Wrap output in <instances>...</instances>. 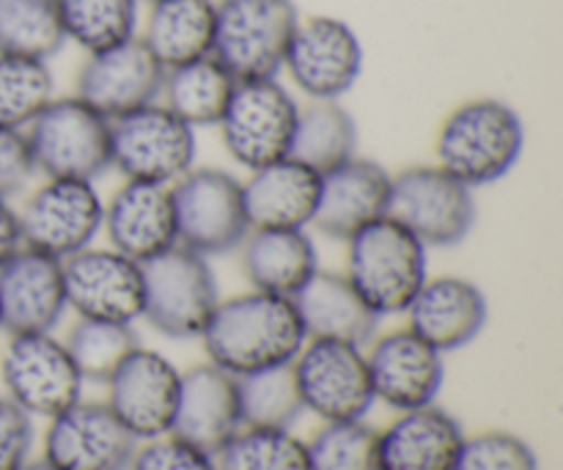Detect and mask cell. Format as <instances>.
<instances>
[{"label": "cell", "instance_id": "cell-37", "mask_svg": "<svg viewBox=\"0 0 563 470\" xmlns=\"http://www.w3.org/2000/svg\"><path fill=\"white\" fill-rule=\"evenodd\" d=\"M218 470H308L306 440L291 429L242 427L214 451Z\"/></svg>", "mask_w": 563, "mask_h": 470}, {"label": "cell", "instance_id": "cell-39", "mask_svg": "<svg viewBox=\"0 0 563 470\" xmlns=\"http://www.w3.org/2000/svg\"><path fill=\"white\" fill-rule=\"evenodd\" d=\"M456 470H539L537 451L522 438L500 429L465 435Z\"/></svg>", "mask_w": 563, "mask_h": 470}, {"label": "cell", "instance_id": "cell-28", "mask_svg": "<svg viewBox=\"0 0 563 470\" xmlns=\"http://www.w3.org/2000/svg\"><path fill=\"white\" fill-rule=\"evenodd\" d=\"M236 251L253 289L269 295L295 297L319 270L308 229H251Z\"/></svg>", "mask_w": 563, "mask_h": 470}, {"label": "cell", "instance_id": "cell-25", "mask_svg": "<svg viewBox=\"0 0 563 470\" xmlns=\"http://www.w3.org/2000/svg\"><path fill=\"white\" fill-rule=\"evenodd\" d=\"M319 185L322 174L295 157L253 168L242 182L247 223L251 229H308L317 215Z\"/></svg>", "mask_w": 563, "mask_h": 470}, {"label": "cell", "instance_id": "cell-18", "mask_svg": "<svg viewBox=\"0 0 563 470\" xmlns=\"http://www.w3.org/2000/svg\"><path fill=\"white\" fill-rule=\"evenodd\" d=\"M179 383L181 372L163 352L137 347L104 383L108 385L104 402L141 444L170 433L176 402H179Z\"/></svg>", "mask_w": 563, "mask_h": 470}, {"label": "cell", "instance_id": "cell-6", "mask_svg": "<svg viewBox=\"0 0 563 470\" xmlns=\"http://www.w3.org/2000/svg\"><path fill=\"white\" fill-rule=\"evenodd\" d=\"M297 20L295 0H218L212 55L234 80L278 77Z\"/></svg>", "mask_w": 563, "mask_h": 470}, {"label": "cell", "instance_id": "cell-8", "mask_svg": "<svg viewBox=\"0 0 563 470\" xmlns=\"http://www.w3.org/2000/svg\"><path fill=\"white\" fill-rule=\"evenodd\" d=\"M22 135L44 176L93 182L110 168V119L75 94L55 97Z\"/></svg>", "mask_w": 563, "mask_h": 470}, {"label": "cell", "instance_id": "cell-21", "mask_svg": "<svg viewBox=\"0 0 563 470\" xmlns=\"http://www.w3.org/2000/svg\"><path fill=\"white\" fill-rule=\"evenodd\" d=\"M102 231L113 251L141 264L179 245L170 185L124 179L104 201Z\"/></svg>", "mask_w": 563, "mask_h": 470}, {"label": "cell", "instance_id": "cell-4", "mask_svg": "<svg viewBox=\"0 0 563 470\" xmlns=\"http://www.w3.org/2000/svg\"><path fill=\"white\" fill-rule=\"evenodd\" d=\"M300 102L278 77L236 80L218 121L220 141L234 163L253 171L289 157Z\"/></svg>", "mask_w": 563, "mask_h": 470}, {"label": "cell", "instance_id": "cell-23", "mask_svg": "<svg viewBox=\"0 0 563 470\" xmlns=\"http://www.w3.org/2000/svg\"><path fill=\"white\" fill-rule=\"evenodd\" d=\"M390 174L372 157L352 154L322 174L313 223L333 240H350L363 226L388 215Z\"/></svg>", "mask_w": 563, "mask_h": 470}, {"label": "cell", "instance_id": "cell-9", "mask_svg": "<svg viewBox=\"0 0 563 470\" xmlns=\"http://www.w3.org/2000/svg\"><path fill=\"white\" fill-rule=\"evenodd\" d=\"M179 245L201 256H223L240 248L247 223L242 182L223 168L192 165L170 185Z\"/></svg>", "mask_w": 563, "mask_h": 470}, {"label": "cell", "instance_id": "cell-38", "mask_svg": "<svg viewBox=\"0 0 563 470\" xmlns=\"http://www.w3.org/2000/svg\"><path fill=\"white\" fill-rule=\"evenodd\" d=\"M306 449L308 470H379V433L366 418L324 422Z\"/></svg>", "mask_w": 563, "mask_h": 470}, {"label": "cell", "instance_id": "cell-3", "mask_svg": "<svg viewBox=\"0 0 563 470\" xmlns=\"http://www.w3.org/2000/svg\"><path fill=\"white\" fill-rule=\"evenodd\" d=\"M427 256L429 248L385 215L346 240L344 275L379 319L396 317L429 278Z\"/></svg>", "mask_w": 563, "mask_h": 470}, {"label": "cell", "instance_id": "cell-30", "mask_svg": "<svg viewBox=\"0 0 563 470\" xmlns=\"http://www.w3.org/2000/svg\"><path fill=\"white\" fill-rule=\"evenodd\" d=\"M234 86V75L214 55H203L165 69L157 102H163L192 130L218 127Z\"/></svg>", "mask_w": 563, "mask_h": 470}, {"label": "cell", "instance_id": "cell-33", "mask_svg": "<svg viewBox=\"0 0 563 470\" xmlns=\"http://www.w3.org/2000/svg\"><path fill=\"white\" fill-rule=\"evenodd\" d=\"M55 99L49 61L27 55H0V130L25 127Z\"/></svg>", "mask_w": 563, "mask_h": 470}, {"label": "cell", "instance_id": "cell-13", "mask_svg": "<svg viewBox=\"0 0 563 470\" xmlns=\"http://www.w3.org/2000/svg\"><path fill=\"white\" fill-rule=\"evenodd\" d=\"M0 378L5 396L31 418H53L60 411L82 400L86 380L77 372L69 350L53 334H16L9 336Z\"/></svg>", "mask_w": 563, "mask_h": 470}, {"label": "cell", "instance_id": "cell-19", "mask_svg": "<svg viewBox=\"0 0 563 470\" xmlns=\"http://www.w3.org/2000/svg\"><path fill=\"white\" fill-rule=\"evenodd\" d=\"M374 402L396 413L434 405L445 380L443 352L412 334L410 328L390 330L372 341L366 352Z\"/></svg>", "mask_w": 563, "mask_h": 470}, {"label": "cell", "instance_id": "cell-2", "mask_svg": "<svg viewBox=\"0 0 563 470\" xmlns=\"http://www.w3.org/2000/svg\"><path fill=\"white\" fill-rule=\"evenodd\" d=\"M526 127L511 105L476 97L456 105L434 138V163L454 179L476 187L504 179L522 157Z\"/></svg>", "mask_w": 563, "mask_h": 470}, {"label": "cell", "instance_id": "cell-29", "mask_svg": "<svg viewBox=\"0 0 563 470\" xmlns=\"http://www.w3.org/2000/svg\"><path fill=\"white\" fill-rule=\"evenodd\" d=\"M218 0H152L137 39L163 69L212 55Z\"/></svg>", "mask_w": 563, "mask_h": 470}, {"label": "cell", "instance_id": "cell-12", "mask_svg": "<svg viewBox=\"0 0 563 470\" xmlns=\"http://www.w3.org/2000/svg\"><path fill=\"white\" fill-rule=\"evenodd\" d=\"M302 411L324 422L366 418L374 405L366 350L352 341L308 339L291 361Z\"/></svg>", "mask_w": 563, "mask_h": 470}, {"label": "cell", "instance_id": "cell-27", "mask_svg": "<svg viewBox=\"0 0 563 470\" xmlns=\"http://www.w3.org/2000/svg\"><path fill=\"white\" fill-rule=\"evenodd\" d=\"M295 308L308 339H333L366 345L374 339L379 317L366 306L344 273L319 267L295 297Z\"/></svg>", "mask_w": 563, "mask_h": 470}, {"label": "cell", "instance_id": "cell-34", "mask_svg": "<svg viewBox=\"0 0 563 470\" xmlns=\"http://www.w3.org/2000/svg\"><path fill=\"white\" fill-rule=\"evenodd\" d=\"M236 385H240L242 427L291 429L306 413L291 363L236 378Z\"/></svg>", "mask_w": 563, "mask_h": 470}, {"label": "cell", "instance_id": "cell-36", "mask_svg": "<svg viewBox=\"0 0 563 470\" xmlns=\"http://www.w3.org/2000/svg\"><path fill=\"white\" fill-rule=\"evenodd\" d=\"M64 44L55 0H0V55L49 61Z\"/></svg>", "mask_w": 563, "mask_h": 470}, {"label": "cell", "instance_id": "cell-45", "mask_svg": "<svg viewBox=\"0 0 563 470\" xmlns=\"http://www.w3.org/2000/svg\"><path fill=\"white\" fill-rule=\"evenodd\" d=\"M146 3H152V0H146Z\"/></svg>", "mask_w": 563, "mask_h": 470}, {"label": "cell", "instance_id": "cell-22", "mask_svg": "<svg viewBox=\"0 0 563 470\" xmlns=\"http://www.w3.org/2000/svg\"><path fill=\"white\" fill-rule=\"evenodd\" d=\"M405 314L407 328L445 356L482 336L489 306L473 281L462 275H429Z\"/></svg>", "mask_w": 563, "mask_h": 470}, {"label": "cell", "instance_id": "cell-35", "mask_svg": "<svg viewBox=\"0 0 563 470\" xmlns=\"http://www.w3.org/2000/svg\"><path fill=\"white\" fill-rule=\"evenodd\" d=\"M66 350L75 361L77 372L86 383H108L110 374L141 347L135 328L130 323H108V319H82L71 325L66 336Z\"/></svg>", "mask_w": 563, "mask_h": 470}, {"label": "cell", "instance_id": "cell-32", "mask_svg": "<svg viewBox=\"0 0 563 470\" xmlns=\"http://www.w3.org/2000/svg\"><path fill=\"white\" fill-rule=\"evenodd\" d=\"M141 0H55L66 42L86 53L113 47L137 33Z\"/></svg>", "mask_w": 563, "mask_h": 470}, {"label": "cell", "instance_id": "cell-16", "mask_svg": "<svg viewBox=\"0 0 563 470\" xmlns=\"http://www.w3.org/2000/svg\"><path fill=\"white\" fill-rule=\"evenodd\" d=\"M42 460L55 470H126L137 440L108 402L77 400L49 418Z\"/></svg>", "mask_w": 563, "mask_h": 470}, {"label": "cell", "instance_id": "cell-24", "mask_svg": "<svg viewBox=\"0 0 563 470\" xmlns=\"http://www.w3.org/2000/svg\"><path fill=\"white\" fill-rule=\"evenodd\" d=\"M240 429V385L234 374L209 361L181 372L179 402L170 427L176 438L214 455Z\"/></svg>", "mask_w": 563, "mask_h": 470}, {"label": "cell", "instance_id": "cell-26", "mask_svg": "<svg viewBox=\"0 0 563 470\" xmlns=\"http://www.w3.org/2000/svg\"><path fill=\"white\" fill-rule=\"evenodd\" d=\"M462 444L460 422L443 407L405 411L379 433V470H456Z\"/></svg>", "mask_w": 563, "mask_h": 470}, {"label": "cell", "instance_id": "cell-15", "mask_svg": "<svg viewBox=\"0 0 563 470\" xmlns=\"http://www.w3.org/2000/svg\"><path fill=\"white\" fill-rule=\"evenodd\" d=\"M66 308L82 319L135 323L143 317L141 262L110 245H88L60 262Z\"/></svg>", "mask_w": 563, "mask_h": 470}, {"label": "cell", "instance_id": "cell-44", "mask_svg": "<svg viewBox=\"0 0 563 470\" xmlns=\"http://www.w3.org/2000/svg\"><path fill=\"white\" fill-rule=\"evenodd\" d=\"M20 470H55V468L49 466V462H44L42 457H38V460H27L25 466H22Z\"/></svg>", "mask_w": 563, "mask_h": 470}, {"label": "cell", "instance_id": "cell-11", "mask_svg": "<svg viewBox=\"0 0 563 470\" xmlns=\"http://www.w3.org/2000/svg\"><path fill=\"white\" fill-rule=\"evenodd\" d=\"M16 212L22 245L64 262L102 234L104 201L91 179L44 176Z\"/></svg>", "mask_w": 563, "mask_h": 470}, {"label": "cell", "instance_id": "cell-14", "mask_svg": "<svg viewBox=\"0 0 563 470\" xmlns=\"http://www.w3.org/2000/svg\"><path fill=\"white\" fill-rule=\"evenodd\" d=\"M363 44L350 22L330 14L300 17L286 47L291 86L308 99H341L363 72Z\"/></svg>", "mask_w": 563, "mask_h": 470}, {"label": "cell", "instance_id": "cell-42", "mask_svg": "<svg viewBox=\"0 0 563 470\" xmlns=\"http://www.w3.org/2000/svg\"><path fill=\"white\" fill-rule=\"evenodd\" d=\"M33 174H36V165H33L25 135L16 130H0V198L9 201L11 196L25 190Z\"/></svg>", "mask_w": 563, "mask_h": 470}, {"label": "cell", "instance_id": "cell-17", "mask_svg": "<svg viewBox=\"0 0 563 470\" xmlns=\"http://www.w3.org/2000/svg\"><path fill=\"white\" fill-rule=\"evenodd\" d=\"M163 75L165 69L135 33L113 47L86 53V61L77 69L75 97L91 105L104 119H119L143 105L157 102Z\"/></svg>", "mask_w": 563, "mask_h": 470}, {"label": "cell", "instance_id": "cell-43", "mask_svg": "<svg viewBox=\"0 0 563 470\" xmlns=\"http://www.w3.org/2000/svg\"><path fill=\"white\" fill-rule=\"evenodd\" d=\"M20 248H22L20 212H16L5 198H0V264H3L9 256H14Z\"/></svg>", "mask_w": 563, "mask_h": 470}, {"label": "cell", "instance_id": "cell-7", "mask_svg": "<svg viewBox=\"0 0 563 470\" xmlns=\"http://www.w3.org/2000/svg\"><path fill=\"white\" fill-rule=\"evenodd\" d=\"M388 218L421 245L454 248L471 234L478 212L471 187L432 163L390 174Z\"/></svg>", "mask_w": 563, "mask_h": 470}, {"label": "cell", "instance_id": "cell-40", "mask_svg": "<svg viewBox=\"0 0 563 470\" xmlns=\"http://www.w3.org/2000/svg\"><path fill=\"white\" fill-rule=\"evenodd\" d=\"M126 470H218V466H214V455L168 433L141 440Z\"/></svg>", "mask_w": 563, "mask_h": 470}, {"label": "cell", "instance_id": "cell-10", "mask_svg": "<svg viewBox=\"0 0 563 470\" xmlns=\"http://www.w3.org/2000/svg\"><path fill=\"white\" fill-rule=\"evenodd\" d=\"M196 165V130L163 102L110 119V168L124 179L174 185Z\"/></svg>", "mask_w": 563, "mask_h": 470}, {"label": "cell", "instance_id": "cell-46", "mask_svg": "<svg viewBox=\"0 0 563 470\" xmlns=\"http://www.w3.org/2000/svg\"><path fill=\"white\" fill-rule=\"evenodd\" d=\"M0 330H3V325H0Z\"/></svg>", "mask_w": 563, "mask_h": 470}, {"label": "cell", "instance_id": "cell-41", "mask_svg": "<svg viewBox=\"0 0 563 470\" xmlns=\"http://www.w3.org/2000/svg\"><path fill=\"white\" fill-rule=\"evenodd\" d=\"M33 418L20 405L0 396V470H20L31 460Z\"/></svg>", "mask_w": 563, "mask_h": 470}, {"label": "cell", "instance_id": "cell-5", "mask_svg": "<svg viewBox=\"0 0 563 470\" xmlns=\"http://www.w3.org/2000/svg\"><path fill=\"white\" fill-rule=\"evenodd\" d=\"M143 319L168 339H198L220 300L209 259L174 245L141 264Z\"/></svg>", "mask_w": 563, "mask_h": 470}, {"label": "cell", "instance_id": "cell-31", "mask_svg": "<svg viewBox=\"0 0 563 470\" xmlns=\"http://www.w3.org/2000/svg\"><path fill=\"white\" fill-rule=\"evenodd\" d=\"M357 149V124L341 99H308L300 105L289 157L324 174Z\"/></svg>", "mask_w": 563, "mask_h": 470}, {"label": "cell", "instance_id": "cell-1", "mask_svg": "<svg viewBox=\"0 0 563 470\" xmlns=\"http://www.w3.org/2000/svg\"><path fill=\"white\" fill-rule=\"evenodd\" d=\"M198 339L203 341L209 363L234 378H245L291 363L308 336L291 297L251 289L218 300Z\"/></svg>", "mask_w": 563, "mask_h": 470}, {"label": "cell", "instance_id": "cell-20", "mask_svg": "<svg viewBox=\"0 0 563 470\" xmlns=\"http://www.w3.org/2000/svg\"><path fill=\"white\" fill-rule=\"evenodd\" d=\"M64 311L60 259L22 245L0 264V325L5 334H53Z\"/></svg>", "mask_w": 563, "mask_h": 470}]
</instances>
